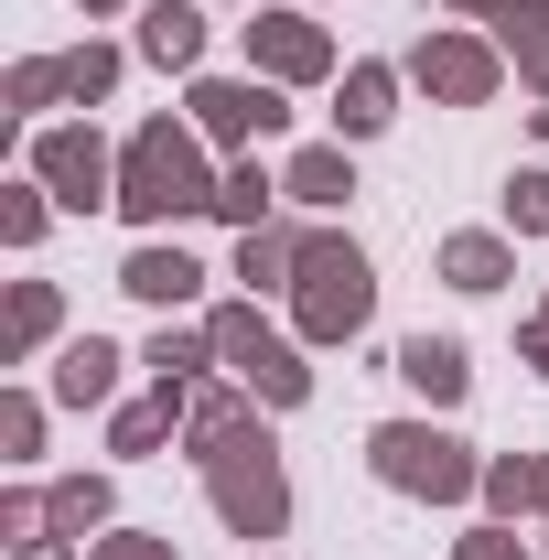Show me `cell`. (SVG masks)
<instances>
[{
	"mask_svg": "<svg viewBox=\"0 0 549 560\" xmlns=\"http://www.w3.org/2000/svg\"><path fill=\"white\" fill-rule=\"evenodd\" d=\"M215 162L206 130L195 119H140L130 140H119V206L108 215H130L140 237H162V226H184V215H206L215 206Z\"/></svg>",
	"mask_w": 549,
	"mask_h": 560,
	"instance_id": "obj_1",
	"label": "cell"
},
{
	"mask_svg": "<svg viewBox=\"0 0 549 560\" xmlns=\"http://www.w3.org/2000/svg\"><path fill=\"white\" fill-rule=\"evenodd\" d=\"M366 324H377V259L344 237L335 215H313L302 280H291V335H302V346H355Z\"/></svg>",
	"mask_w": 549,
	"mask_h": 560,
	"instance_id": "obj_2",
	"label": "cell"
},
{
	"mask_svg": "<svg viewBox=\"0 0 549 560\" xmlns=\"http://www.w3.org/2000/svg\"><path fill=\"white\" fill-rule=\"evenodd\" d=\"M366 475L388 495H410V506H475L484 495V453L420 410V420H377V431H366Z\"/></svg>",
	"mask_w": 549,
	"mask_h": 560,
	"instance_id": "obj_3",
	"label": "cell"
},
{
	"mask_svg": "<svg viewBox=\"0 0 549 560\" xmlns=\"http://www.w3.org/2000/svg\"><path fill=\"white\" fill-rule=\"evenodd\" d=\"M399 66H410V86L431 108H495V97H506V44L475 33V22H431Z\"/></svg>",
	"mask_w": 549,
	"mask_h": 560,
	"instance_id": "obj_4",
	"label": "cell"
},
{
	"mask_svg": "<svg viewBox=\"0 0 549 560\" xmlns=\"http://www.w3.org/2000/svg\"><path fill=\"white\" fill-rule=\"evenodd\" d=\"M22 173H33L66 215L119 206V151H108V130H97V119H44V130H33V151H22Z\"/></svg>",
	"mask_w": 549,
	"mask_h": 560,
	"instance_id": "obj_5",
	"label": "cell"
},
{
	"mask_svg": "<svg viewBox=\"0 0 549 560\" xmlns=\"http://www.w3.org/2000/svg\"><path fill=\"white\" fill-rule=\"evenodd\" d=\"M184 119L206 130V151H259V140L291 130V86H270V75H184Z\"/></svg>",
	"mask_w": 549,
	"mask_h": 560,
	"instance_id": "obj_6",
	"label": "cell"
},
{
	"mask_svg": "<svg viewBox=\"0 0 549 560\" xmlns=\"http://www.w3.org/2000/svg\"><path fill=\"white\" fill-rule=\"evenodd\" d=\"M237 44H248V75H270V86H335V33L302 11V0H280V11H248L237 22Z\"/></svg>",
	"mask_w": 549,
	"mask_h": 560,
	"instance_id": "obj_7",
	"label": "cell"
},
{
	"mask_svg": "<svg viewBox=\"0 0 549 560\" xmlns=\"http://www.w3.org/2000/svg\"><path fill=\"white\" fill-rule=\"evenodd\" d=\"M206 506L226 539H280L291 528V475H280V442L270 453H237V464H215L206 475Z\"/></svg>",
	"mask_w": 549,
	"mask_h": 560,
	"instance_id": "obj_8",
	"label": "cell"
},
{
	"mask_svg": "<svg viewBox=\"0 0 549 560\" xmlns=\"http://www.w3.org/2000/svg\"><path fill=\"white\" fill-rule=\"evenodd\" d=\"M184 453H195L206 475H215V464H237V453H270V410H259L237 377H206V388L184 399Z\"/></svg>",
	"mask_w": 549,
	"mask_h": 560,
	"instance_id": "obj_9",
	"label": "cell"
},
{
	"mask_svg": "<svg viewBox=\"0 0 549 560\" xmlns=\"http://www.w3.org/2000/svg\"><path fill=\"white\" fill-rule=\"evenodd\" d=\"M399 97H410V66L355 55V66L335 75V140H344V151H355V140H377L388 119H399Z\"/></svg>",
	"mask_w": 549,
	"mask_h": 560,
	"instance_id": "obj_10",
	"label": "cell"
},
{
	"mask_svg": "<svg viewBox=\"0 0 549 560\" xmlns=\"http://www.w3.org/2000/svg\"><path fill=\"white\" fill-rule=\"evenodd\" d=\"M119 291H130V302H151V313H184V302L206 291V259H195L184 237H140L130 259H119Z\"/></svg>",
	"mask_w": 549,
	"mask_h": 560,
	"instance_id": "obj_11",
	"label": "cell"
},
{
	"mask_svg": "<svg viewBox=\"0 0 549 560\" xmlns=\"http://www.w3.org/2000/svg\"><path fill=\"white\" fill-rule=\"evenodd\" d=\"M55 346H66V291L55 280H11L0 291V366H33Z\"/></svg>",
	"mask_w": 549,
	"mask_h": 560,
	"instance_id": "obj_12",
	"label": "cell"
},
{
	"mask_svg": "<svg viewBox=\"0 0 549 560\" xmlns=\"http://www.w3.org/2000/svg\"><path fill=\"white\" fill-rule=\"evenodd\" d=\"M280 195H291V215H344L355 206V151L344 140H302L280 162Z\"/></svg>",
	"mask_w": 549,
	"mask_h": 560,
	"instance_id": "obj_13",
	"label": "cell"
},
{
	"mask_svg": "<svg viewBox=\"0 0 549 560\" xmlns=\"http://www.w3.org/2000/svg\"><path fill=\"white\" fill-rule=\"evenodd\" d=\"M119 366H130V355L108 346V335H66V346H55V377H44V399H55V410H108V399H119Z\"/></svg>",
	"mask_w": 549,
	"mask_h": 560,
	"instance_id": "obj_14",
	"label": "cell"
},
{
	"mask_svg": "<svg viewBox=\"0 0 549 560\" xmlns=\"http://www.w3.org/2000/svg\"><path fill=\"white\" fill-rule=\"evenodd\" d=\"M184 399H195V388L119 399V410H108V453H119V464H162V453H184Z\"/></svg>",
	"mask_w": 549,
	"mask_h": 560,
	"instance_id": "obj_15",
	"label": "cell"
},
{
	"mask_svg": "<svg viewBox=\"0 0 549 560\" xmlns=\"http://www.w3.org/2000/svg\"><path fill=\"white\" fill-rule=\"evenodd\" d=\"M215 0H140V55H151V66L162 75H206V22Z\"/></svg>",
	"mask_w": 549,
	"mask_h": 560,
	"instance_id": "obj_16",
	"label": "cell"
},
{
	"mask_svg": "<svg viewBox=\"0 0 549 560\" xmlns=\"http://www.w3.org/2000/svg\"><path fill=\"white\" fill-rule=\"evenodd\" d=\"M431 270L484 302V291H506V280H517V237H506V226H453V237L431 248Z\"/></svg>",
	"mask_w": 549,
	"mask_h": 560,
	"instance_id": "obj_17",
	"label": "cell"
},
{
	"mask_svg": "<svg viewBox=\"0 0 549 560\" xmlns=\"http://www.w3.org/2000/svg\"><path fill=\"white\" fill-rule=\"evenodd\" d=\"M388 366L420 388V410H464V388H475V355H464V335H410Z\"/></svg>",
	"mask_w": 549,
	"mask_h": 560,
	"instance_id": "obj_18",
	"label": "cell"
},
{
	"mask_svg": "<svg viewBox=\"0 0 549 560\" xmlns=\"http://www.w3.org/2000/svg\"><path fill=\"white\" fill-rule=\"evenodd\" d=\"M302 237H313V215H270V226H248L237 237V291H291L302 280Z\"/></svg>",
	"mask_w": 549,
	"mask_h": 560,
	"instance_id": "obj_19",
	"label": "cell"
},
{
	"mask_svg": "<svg viewBox=\"0 0 549 560\" xmlns=\"http://www.w3.org/2000/svg\"><path fill=\"white\" fill-rule=\"evenodd\" d=\"M270 206H291V195H280V173L270 162H259V151H237V162H226V173H215V226H237V237H248V226H270Z\"/></svg>",
	"mask_w": 549,
	"mask_h": 560,
	"instance_id": "obj_20",
	"label": "cell"
},
{
	"mask_svg": "<svg viewBox=\"0 0 549 560\" xmlns=\"http://www.w3.org/2000/svg\"><path fill=\"white\" fill-rule=\"evenodd\" d=\"M140 366H151V388H206L226 355H215V335H206V324H173V313H162V335L140 346Z\"/></svg>",
	"mask_w": 549,
	"mask_h": 560,
	"instance_id": "obj_21",
	"label": "cell"
},
{
	"mask_svg": "<svg viewBox=\"0 0 549 560\" xmlns=\"http://www.w3.org/2000/svg\"><path fill=\"white\" fill-rule=\"evenodd\" d=\"M302 355H313L302 335H270V346L237 366V388H248L259 410H302V399H313V366H302Z\"/></svg>",
	"mask_w": 549,
	"mask_h": 560,
	"instance_id": "obj_22",
	"label": "cell"
},
{
	"mask_svg": "<svg viewBox=\"0 0 549 560\" xmlns=\"http://www.w3.org/2000/svg\"><path fill=\"white\" fill-rule=\"evenodd\" d=\"M44 495H55V539H75V550L119 528V486H108V475H86V464H75V475H55Z\"/></svg>",
	"mask_w": 549,
	"mask_h": 560,
	"instance_id": "obj_23",
	"label": "cell"
},
{
	"mask_svg": "<svg viewBox=\"0 0 549 560\" xmlns=\"http://www.w3.org/2000/svg\"><path fill=\"white\" fill-rule=\"evenodd\" d=\"M484 33L506 44V75H517L528 97H549V0H506Z\"/></svg>",
	"mask_w": 549,
	"mask_h": 560,
	"instance_id": "obj_24",
	"label": "cell"
},
{
	"mask_svg": "<svg viewBox=\"0 0 549 560\" xmlns=\"http://www.w3.org/2000/svg\"><path fill=\"white\" fill-rule=\"evenodd\" d=\"M484 517H539V453H484V495H475Z\"/></svg>",
	"mask_w": 549,
	"mask_h": 560,
	"instance_id": "obj_25",
	"label": "cell"
},
{
	"mask_svg": "<svg viewBox=\"0 0 549 560\" xmlns=\"http://www.w3.org/2000/svg\"><path fill=\"white\" fill-rule=\"evenodd\" d=\"M119 75H130V55H119V44H97V33H86V44H66V108H108V97H119Z\"/></svg>",
	"mask_w": 549,
	"mask_h": 560,
	"instance_id": "obj_26",
	"label": "cell"
},
{
	"mask_svg": "<svg viewBox=\"0 0 549 560\" xmlns=\"http://www.w3.org/2000/svg\"><path fill=\"white\" fill-rule=\"evenodd\" d=\"M0 108H11V119H44V108H66V55H11V75H0Z\"/></svg>",
	"mask_w": 549,
	"mask_h": 560,
	"instance_id": "obj_27",
	"label": "cell"
},
{
	"mask_svg": "<svg viewBox=\"0 0 549 560\" xmlns=\"http://www.w3.org/2000/svg\"><path fill=\"white\" fill-rule=\"evenodd\" d=\"M0 550L22 560V550H55V495L44 486H11L0 495Z\"/></svg>",
	"mask_w": 549,
	"mask_h": 560,
	"instance_id": "obj_28",
	"label": "cell"
},
{
	"mask_svg": "<svg viewBox=\"0 0 549 560\" xmlns=\"http://www.w3.org/2000/svg\"><path fill=\"white\" fill-rule=\"evenodd\" d=\"M44 420H55V399L0 388V464H44Z\"/></svg>",
	"mask_w": 549,
	"mask_h": 560,
	"instance_id": "obj_29",
	"label": "cell"
},
{
	"mask_svg": "<svg viewBox=\"0 0 549 560\" xmlns=\"http://www.w3.org/2000/svg\"><path fill=\"white\" fill-rule=\"evenodd\" d=\"M44 226H55V195L22 173V184H0V248H44Z\"/></svg>",
	"mask_w": 549,
	"mask_h": 560,
	"instance_id": "obj_30",
	"label": "cell"
},
{
	"mask_svg": "<svg viewBox=\"0 0 549 560\" xmlns=\"http://www.w3.org/2000/svg\"><path fill=\"white\" fill-rule=\"evenodd\" d=\"M506 237H549V162H528V173H506Z\"/></svg>",
	"mask_w": 549,
	"mask_h": 560,
	"instance_id": "obj_31",
	"label": "cell"
},
{
	"mask_svg": "<svg viewBox=\"0 0 549 560\" xmlns=\"http://www.w3.org/2000/svg\"><path fill=\"white\" fill-rule=\"evenodd\" d=\"M453 560H549V550H528V539H517L506 517H475V528L453 539Z\"/></svg>",
	"mask_w": 549,
	"mask_h": 560,
	"instance_id": "obj_32",
	"label": "cell"
},
{
	"mask_svg": "<svg viewBox=\"0 0 549 560\" xmlns=\"http://www.w3.org/2000/svg\"><path fill=\"white\" fill-rule=\"evenodd\" d=\"M86 560H184V550H173V528H108V539H86Z\"/></svg>",
	"mask_w": 549,
	"mask_h": 560,
	"instance_id": "obj_33",
	"label": "cell"
},
{
	"mask_svg": "<svg viewBox=\"0 0 549 560\" xmlns=\"http://www.w3.org/2000/svg\"><path fill=\"white\" fill-rule=\"evenodd\" d=\"M442 11H453V22H495L506 0H442Z\"/></svg>",
	"mask_w": 549,
	"mask_h": 560,
	"instance_id": "obj_34",
	"label": "cell"
},
{
	"mask_svg": "<svg viewBox=\"0 0 549 560\" xmlns=\"http://www.w3.org/2000/svg\"><path fill=\"white\" fill-rule=\"evenodd\" d=\"M22 560H86V550H75V539H55V550H22Z\"/></svg>",
	"mask_w": 549,
	"mask_h": 560,
	"instance_id": "obj_35",
	"label": "cell"
},
{
	"mask_svg": "<svg viewBox=\"0 0 549 560\" xmlns=\"http://www.w3.org/2000/svg\"><path fill=\"white\" fill-rule=\"evenodd\" d=\"M75 11H86V22H108V11H130V0H75Z\"/></svg>",
	"mask_w": 549,
	"mask_h": 560,
	"instance_id": "obj_36",
	"label": "cell"
},
{
	"mask_svg": "<svg viewBox=\"0 0 549 560\" xmlns=\"http://www.w3.org/2000/svg\"><path fill=\"white\" fill-rule=\"evenodd\" d=\"M528 119H539V151H549V97H539V108H528Z\"/></svg>",
	"mask_w": 549,
	"mask_h": 560,
	"instance_id": "obj_37",
	"label": "cell"
},
{
	"mask_svg": "<svg viewBox=\"0 0 549 560\" xmlns=\"http://www.w3.org/2000/svg\"><path fill=\"white\" fill-rule=\"evenodd\" d=\"M539 517H549V453H539Z\"/></svg>",
	"mask_w": 549,
	"mask_h": 560,
	"instance_id": "obj_38",
	"label": "cell"
},
{
	"mask_svg": "<svg viewBox=\"0 0 549 560\" xmlns=\"http://www.w3.org/2000/svg\"><path fill=\"white\" fill-rule=\"evenodd\" d=\"M215 11H226V0H215ZM248 11H259V0H248Z\"/></svg>",
	"mask_w": 549,
	"mask_h": 560,
	"instance_id": "obj_39",
	"label": "cell"
},
{
	"mask_svg": "<svg viewBox=\"0 0 549 560\" xmlns=\"http://www.w3.org/2000/svg\"><path fill=\"white\" fill-rule=\"evenodd\" d=\"M539 324H549V302H539Z\"/></svg>",
	"mask_w": 549,
	"mask_h": 560,
	"instance_id": "obj_40",
	"label": "cell"
},
{
	"mask_svg": "<svg viewBox=\"0 0 549 560\" xmlns=\"http://www.w3.org/2000/svg\"><path fill=\"white\" fill-rule=\"evenodd\" d=\"M302 11H313V0H302Z\"/></svg>",
	"mask_w": 549,
	"mask_h": 560,
	"instance_id": "obj_41",
	"label": "cell"
}]
</instances>
